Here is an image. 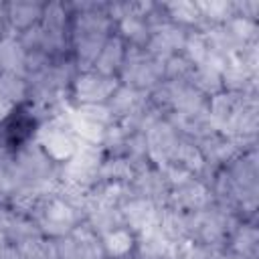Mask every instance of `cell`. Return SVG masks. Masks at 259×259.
<instances>
[{
    "instance_id": "obj_1",
    "label": "cell",
    "mask_w": 259,
    "mask_h": 259,
    "mask_svg": "<svg viewBox=\"0 0 259 259\" xmlns=\"http://www.w3.org/2000/svg\"><path fill=\"white\" fill-rule=\"evenodd\" d=\"M36 125V115L28 105L12 107L0 119V148L6 152H18L32 140Z\"/></svg>"
}]
</instances>
